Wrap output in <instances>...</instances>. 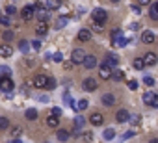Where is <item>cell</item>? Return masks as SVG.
<instances>
[{"mask_svg":"<svg viewBox=\"0 0 158 143\" xmlns=\"http://www.w3.org/2000/svg\"><path fill=\"white\" fill-rule=\"evenodd\" d=\"M91 21H93V22H99V24H106L108 13H106L102 8H95V10L91 11Z\"/></svg>","mask_w":158,"mask_h":143,"instance_id":"1","label":"cell"},{"mask_svg":"<svg viewBox=\"0 0 158 143\" xmlns=\"http://www.w3.org/2000/svg\"><path fill=\"white\" fill-rule=\"evenodd\" d=\"M13 88H15V84H13L11 76H2V78H0V91H4V93H11V91H13Z\"/></svg>","mask_w":158,"mask_h":143,"instance_id":"2","label":"cell"},{"mask_svg":"<svg viewBox=\"0 0 158 143\" xmlns=\"http://www.w3.org/2000/svg\"><path fill=\"white\" fill-rule=\"evenodd\" d=\"M47 82H48V76L37 75V76H34V80H32V86L37 88V89H45V88H47Z\"/></svg>","mask_w":158,"mask_h":143,"instance_id":"3","label":"cell"},{"mask_svg":"<svg viewBox=\"0 0 158 143\" xmlns=\"http://www.w3.org/2000/svg\"><path fill=\"white\" fill-rule=\"evenodd\" d=\"M84 58H86V52H84L82 48H74L73 54H71V61H73V63H82Z\"/></svg>","mask_w":158,"mask_h":143,"instance_id":"4","label":"cell"},{"mask_svg":"<svg viewBox=\"0 0 158 143\" xmlns=\"http://www.w3.org/2000/svg\"><path fill=\"white\" fill-rule=\"evenodd\" d=\"M21 15H23V19H24V21L34 19V15H35V8H34V4L24 6V8H23V11H21Z\"/></svg>","mask_w":158,"mask_h":143,"instance_id":"5","label":"cell"},{"mask_svg":"<svg viewBox=\"0 0 158 143\" xmlns=\"http://www.w3.org/2000/svg\"><path fill=\"white\" fill-rule=\"evenodd\" d=\"M97 86H99V84H97V80H95V78H91V76H89V78H84V82H82L84 91H95V89H97Z\"/></svg>","mask_w":158,"mask_h":143,"instance_id":"6","label":"cell"},{"mask_svg":"<svg viewBox=\"0 0 158 143\" xmlns=\"http://www.w3.org/2000/svg\"><path fill=\"white\" fill-rule=\"evenodd\" d=\"M35 34H37L39 37L47 35V34H48V22H47V21H39L37 26H35Z\"/></svg>","mask_w":158,"mask_h":143,"instance_id":"7","label":"cell"},{"mask_svg":"<svg viewBox=\"0 0 158 143\" xmlns=\"http://www.w3.org/2000/svg\"><path fill=\"white\" fill-rule=\"evenodd\" d=\"M99 76L101 78H112V67L110 65H106V63H102L101 67H99Z\"/></svg>","mask_w":158,"mask_h":143,"instance_id":"8","label":"cell"},{"mask_svg":"<svg viewBox=\"0 0 158 143\" xmlns=\"http://www.w3.org/2000/svg\"><path fill=\"white\" fill-rule=\"evenodd\" d=\"M156 41V35H154V32H151V30H145L143 34H141V43H145V45H151V43H154Z\"/></svg>","mask_w":158,"mask_h":143,"instance_id":"9","label":"cell"},{"mask_svg":"<svg viewBox=\"0 0 158 143\" xmlns=\"http://www.w3.org/2000/svg\"><path fill=\"white\" fill-rule=\"evenodd\" d=\"M104 63L110 65V67H115V65H119V56L114 54V52H108L106 58H104Z\"/></svg>","mask_w":158,"mask_h":143,"instance_id":"10","label":"cell"},{"mask_svg":"<svg viewBox=\"0 0 158 143\" xmlns=\"http://www.w3.org/2000/svg\"><path fill=\"white\" fill-rule=\"evenodd\" d=\"M89 123H91L93 126H101V125L104 123V117H102V113H99V112H93V113L89 115Z\"/></svg>","mask_w":158,"mask_h":143,"instance_id":"11","label":"cell"},{"mask_svg":"<svg viewBox=\"0 0 158 143\" xmlns=\"http://www.w3.org/2000/svg\"><path fill=\"white\" fill-rule=\"evenodd\" d=\"M91 34H93V32H91L89 28H82L80 32H78V35H76V37H78V41H80V43H86V41H89V39H91Z\"/></svg>","mask_w":158,"mask_h":143,"instance_id":"12","label":"cell"},{"mask_svg":"<svg viewBox=\"0 0 158 143\" xmlns=\"http://www.w3.org/2000/svg\"><path fill=\"white\" fill-rule=\"evenodd\" d=\"M82 65H84L86 69H95V67H97V58H95L93 54H89V56H86V58H84Z\"/></svg>","mask_w":158,"mask_h":143,"instance_id":"13","label":"cell"},{"mask_svg":"<svg viewBox=\"0 0 158 143\" xmlns=\"http://www.w3.org/2000/svg\"><path fill=\"white\" fill-rule=\"evenodd\" d=\"M143 61H145V65H156L158 63V58H156V54L154 52H147L145 56H143Z\"/></svg>","mask_w":158,"mask_h":143,"instance_id":"14","label":"cell"},{"mask_svg":"<svg viewBox=\"0 0 158 143\" xmlns=\"http://www.w3.org/2000/svg\"><path fill=\"white\" fill-rule=\"evenodd\" d=\"M13 56V48L10 45H0V58H11Z\"/></svg>","mask_w":158,"mask_h":143,"instance_id":"15","label":"cell"},{"mask_svg":"<svg viewBox=\"0 0 158 143\" xmlns=\"http://www.w3.org/2000/svg\"><path fill=\"white\" fill-rule=\"evenodd\" d=\"M128 117H130V113L127 112V110H119L117 113H115V121L121 125V123H127L128 121Z\"/></svg>","mask_w":158,"mask_h":143,"instance_id":"16","label":"cell"},{"mask_svg":"<svg viewBox=\"0 0 158 143\" xmlns=\"http://www.w3.org/2000/svg\"><path fill=\"white\" fill-rule=\"evenodd\" d=\"M45 6H47V10H48V11L60 10V8H61V0H47Z\"/></svg>","mask_w":158,"mask_h":143,"instance_id":"17","label":"cell"},{"mask_svg":"<svg viewBox=\"0 0 158 143\" xmlns=\"http://www.w3.org/2000/svg\"><path fill=\"white\" fill-rule=\"evenodd\" d=\"M101 100H102L104 106H114V104H115V97H114V93H104Z\"/></svg>","mask_w":158,"mask_h":143,"instance_id":"18","label":"cell"},{"mask_svg":"<svg viewBox=\"0 0 158 143\" xmlns=\"http://www.w3.org/2000/svg\"><path fill=\"white\" fill-rule=\"evenodd\" d=\"M56 137H58L61 143H65V141L71 137V134H69V130H65V128H60V130L56 132Z\"/></svg>","mask_w":158,"mask_h":143,"instance_id":"19","label":"cell"},{"mask_svg":"<svg viewBox=\"0 0 158 143\" xmlns=\"http://www.w3.org/2000/svg\"><path fill=\"white\" fill-rule=\"evenodd\" d=\"M84 125H86V119H84L82 115H78V117L74 119V136L78 134V130H80V128H82Z\"/></svg>","mask_w":158,"mask_h":143,"instance_id":"20","label":"cell"},{"mask_svg":"<svg viewBox=\"0 0 158 143\" xmlns=\"http://www.w3.org/2000/svg\"><path fill=\"white\" fill-rule=\"evenodd\" d=\"M58 125H60V117H56V115H52V113H50V115L47 117V126H50V128H56Z\"/></svg>","mask_w":158,"mask_h":143,"instance_id":"21","label":"cell"},{"mask_svg":"<svg viewBox=\"0 0 158 143\" xmlns=\"http://www.w3.org/2000/svg\"><path fill=\"white\" fill-rule=\"evenodd\" d=\"M132 67L136 69V71H143L147 65H145V61H143V58H136L134 61H132Z\"/></svg>","mask_w":158,"mask_h":143,"instance_id":"22","label":"cell"},{"mask_svg":"<svg viewBox=\"0 0 158 143\" xmlns=\"http://www.w3.org/2000/svg\"><path fill=\"white\" fill-rule=\"evenodd\" d=\"M149 17H151L152 21H158V2H156V4H151V8H149Z\"/></svg>","mask_w":158,"mask_h":143,"instance_id":"23","label":"cell"},{"mask_svg":"<svg viewBox=\"0 0 158 143\" xmlns=\"http://www.w3.org/2000/svg\"><path fill=\"white\" fill-rule=\"evenodd\" d=\"M37 17H39L41 21H47V19H48V10H47V6L37 8Z\"/></svg>","mask_w":158,"mask_h":143,"instance_id":"24","label":"cell"},{"mask_svg":"<svg viewBox=\"0 0 158 143\" xmlns=\"http://www.w3.org/2000/svg\"><path fill=\"white\" fill-rule=\"evenodd\" d=\"M102 137H104L106 141H112V139L115 137V130H114V128H106L104 134H102Z\"/></svg>","mask_w":158,"mask_h":143,"instance_id":"25","label":"cell"},{"mask_svg":"<svg viewBox=\"0 0 158 143\" xmlns=\"http://www.w3.org/2000/svg\"><path fill=\"white\" fill-rule=\"evenodd\" d=\"M112 80L114 82H123L125 80V73L123 71H115V73H112Z\"/></svg>","mask_w":158,"mask_h":143,"instance_id":"26","label":"cell"},{"mask_svg":"<svg viewBox=\"0 0 158 143\" xmlns=\"http://www.w3.org/2000/svg\"><path fill=\"white\" fill-rule=\"evenodd\" d=\"M88 106H89V102H88L86 99H82V100H78V102H76V112H84V110H86Z\"/></svg>","mask_w":158,"mask_h":143,"instance_id":"27","label":"cell"},{"mask_svg":"<svg viewBox=\"0 0 158 143\" xmlns=\"http://www.w3.org/2000/svg\"><path fill=\"white\" fill-rule=\"evenodd\" d=\"M121 37H123V32H121V30H114V32H112V43H114V45H117V41H119Z\"/></svg>","mask_w":158,"mask_h":143,"instance_id":"28","label":"cell"},{"mask_svg":"<svg viewBox=\"0 0 158 143\" xmlns=\"http://www.w3.org/2000/svg\"><path fill=\"white\" fill-rule=\"evenodd\" d=\"M154 95H156V93H152V91H147V93H143V102L151 106V102H152V99H154Z\"/></svg>","mask_w":158,"mask_h":143,"instance_id":"29","label":"cell"},{"mask_svg":"<svg viewBox=\"0 0 158 143\" xmlns=\"http://www.w3.org/2000/svg\"><path fill=\"white\" fill-rule=\"evenodd\" d=\"M24 115H26V119H28V121H35V119H37V112H35L34 108L26 110V113H24Z\"/></svg>","mask_w":158,"mask_h":143,"instance_id":"30","label":"cell"},{"mask_svg":"<svg viewBox=\"0 0 158 143\" xmlns=\"http://www.w3.org/2000/svg\"><path fill=\"white\" fill-rule=\"evenodd\" d=\"M2 76H11V69L6 65H0V78Z\"/></svg>","mask_w":158,"mask_h":143,"instance_id":"31","label":"cell"},{"mask_svg":"<svg viewBox=\"0 0 158 143\" xmlns=\"http://www.w3.org/2000/svg\"><path fill=\"white\" fill-rule=\"evenodd\" d=\"M6 128H10V119L8 117H0V132L6 130Z\"/></svg>","mask_w":158,"mask_h":143,"instance_id":"32","label":"cell"},{"mask_svg":"<svg viewBox=\"0 0 158 143\" xmlns=\"http://www.w3.org/2000/svg\"><path fill=\"white\" fill-rule=\"evenodd\" d=\"M67 21H69L67 17H60V19L56 21V28H58V30H60V28H65V26H67Z\"/></svg>","mask_w":158,"mask_h":143,"instance_id":"33","label":"cell"},{"mask_svg":"<svg viewBox=\"0 0 158 143\" xmlns=\"http://www.w3.org/2000/svg\"><path fill=\"white\" fill-rule=\"evenodd\" d=\"M19 48H21V52H28V48H30V41L23 39V41L19 43Z\"/></svg>","mask_w":158,"mask_h":143,"instance_id":"34","label":"cell"},{"mask_svg":"<svg viewBox=\"0 0 158 143\" xmlns=\"http://www.w3.org/2000/svg\"><path fill=\"white\" fill-rule=\"evenodd\" d=\"M91 32H102L104 30V24H99V22H91Z\"/></svg>","mask_w":158,"mask_h":143,"instance_id":"35","label":"cell"},{"mask_svg":"<svg viewBox=\"0 0 158 143\" xmlns=\"http://www.w3.org/2000/svg\"><path fill=\"white\" fill-rule=\"evenodd\" d=\"M0 24H2V26H10V24H11V17H10V15L0 17Z\"/></svg>","mask_w":158,"mask_h":143,"instance_id":"36","label":"cell"},{"mask_svg":"<svg viewBox=\"0 0 158 143\" xmlns=\"http://www.w3.org/2000/svg\"><path fill=\"white\" fill-rule=\"evenodd\" d=\"M143 84H145L147 88H152V86H154V78H152V76H143Z\"/></svg>","mask_w":158,"mask_h":143,"instance_id":"37","label":"cell"},{"mask_svg":"<svg viewBox=\"0 0 158 143\" xmlns=\"http://www.w3.org/2000/svg\"><path fill=\"white\" fill-rule=\"evenodd\" d=\"M6 13H8V15H10V17H11V15H15V13H17V8H15V6H11V4H10V6H6Z\"/></svg>","mask_w":158,"mask_h":143,"instance_id":"38","label":"cell"},{"mask_svg":"<svg viewBox=\"0 0 158 143\" xmlns=\"http://www.w3.org/2000/svg\"><path fill=\"white\" fill-rule=\"evenodd\" d=\"M2 37H4V41H8V43H10V41L13 39V32H10V30H6V32L2 34Z\"/></svg>","mask_w":158,"mask_h":143,"instance_id":"39","label":"cell"},{"mask_svg":"<svg viewBox=\"0 0 158 143\" xmlns=\"http://www.w3.org/2000/svg\"><path fill=\"white\" fill-rule=\"evenodd\" d=\"M54 88H56V80L52 76H48V82H47V88L45 89H54Z\"/></svg>","mask_w":158,"mask_h":143,"instance_id":"40","label":"cell"},{"mask_svg":"<svg viewBox=\"0 0 158 143\" xmlns=\"http://www.w3.org/2000/svg\"><path fill=\"white\" fill-rule=\"evenodd\" d=\"M52 59H54L56 63H61V61H63V54H61V52H56V54L52 56Z\"/></svg>","mask_w":158,"mask_h":143,"instance_id":"41","label":"cell"},{"mask_svg":"<svg viewBox=\"0 0 158 143\" xmlns=\"http://www.w3.org/2000/svg\"><path fill=\"white\" fill-rule=\"evenodd\" d=\"M128 121H130V125H138V123H139V115H138V113H134V115H130V117H128Z\"/></svg>","mask_w":158,"mask_h":143,"instance_id":"42","label":"cell"},{"mask_svg":"<svg viewBox=\"0 0 158 143\" xmlns=\"http://www.w3.org/2000/svg\"><path fill=\"white\" fill-rule=\"evenodd\" d=\"M21 134H23V128H21V126H15V128L11 130V136H13V137H19Z\"/></svg>","mask_w":158,"mask_h":143,"instance_id":"43","label":"cell"},{"mask_svg":"<svg viewBox=\"0 0 158 143\" xmlns=\"http://www.w3.org/2000/svg\"><path fill=\"white\" fill-rule=\"evenodd\" d=\"M134 134H136V132H134V130H128V132H125V134H123V136H121V139H123V141H127V139H130V137H132V136H134Z\"/></svg>","mask_w":158,"mask_h":143,"instance_id":"44","label":"cell"},{"mask_svg":"<svg viewBox=\"0 0 158 143\" xmlns=\"http://www.w3.org/2000/svg\"><path fill=\"white\" fill-rule=\"evenodd\" d=\"M128 89L136 91V89H138V82H136V80H128Z\"/></svg>","mask_w":158,"mask_h":143,"instance_id":"45","label":"cell"},{"mask_svg":"<svg viewBox=\"0 0 158 143\" xmlns=\"http://www.w3.org/2000/svg\"><path fill=\"white\" fill-rule=\"evenodd\" d=\"M50 113H52V115H56V117H60V115H61V108H60V106H56V108H52V110H50Z\"/></svg>","mask_w":158,"mask_h":143,"instance_id":"46","label":"cell"},{"mask_svg":"<svg viewBox=\"0 0 158 143\" xmlns=\"http://www.w3.org/2000/svg\"><path fill=\"white\" fill-rule=\"evenodd\" d=\"M130 10H132V11H134V13H136V15H138V13H139V11H141V8H139V4H136V6H134V4H132V6H130Z\"/></svg>","mask_w":158,"mask_h":143,"instance_id":"47","label":"cell"},{"mask_svg":"<svg viewBox=\"0 0 158 143\" xmlns=\"http://www.w3.org/2000/svg\"><path fill=\"white\" fill-rule=\"evenodd\" d=\"M37 100L39 102H48V95H37Z\"/></svg>","mask_w":158,"mask_h":143,"instance_id":"48","label":"cell"},{"mask_svg":"<svg viewBox=\"0 0 158 143\" xmlns=\"http://www.w3.org/2000/svg\"><path fill=\"white\" fill-rule=\"evenodd\" d=\"M91 139H93V134H91V132H86V134H84V141H88V143H89Z\"/></svg>","mask_w":158,"mask_h":143,"instance_id":"49","label":"cell"},{"mask_svg":"<svg viewBox=\"0 0 158 143\" xmlns=\"http://www.w3.org/2000/svg\"><path fill=\"white\" fill-rule=\"evenodd\" d=\"M151 108H158V95H154V99L151 102Z\"/></svg>","mask_w":158,"mask_h":143,"instance_id":"50","label":"cell"},{"mask_svg":"<svg viewBox=\"0 0 158 143\" xmlns=\"http://www.w3.org/2000/svg\"><path fill=\"white\" fill-rule=\"evenodd\" d=\"M136 2H138L139 6H149V4H151V0H136Z\"/></svg>","mask_w":158,"mask_h":143,"instance_id":"51","label":"cell"},{"mask_svg":"<svg viewBox=\"0 0 158 143\" xmlns=\"http://www.w3.org/2000/svg\"><path fill=\"white\" fill-rule=\"evenodd\" d=\"M127 43H128V39H125V37H121V39L117 41V45H119V47H125Z\"/></svg>","mask_w":158,"mask_h":143,"instance_id":"52","label":"cell"},{"mask_svg":"<svg viewBox=\"0 0 158 143\" xmlns=\"http://www.w3.org/2000/svg\"><path fill=\"white\" fill-rule=\"evenodd\" d=\"M32 47H34V48H41V43L35 39V41H32Z\"/></svg>","mask_w":158,"mask_h":143,"instance_id":"53","label":"cell"},{"mask_svg":"<svg viewBox=\"0 0 158 143\" xmlns=\"http://www.w3.org/2000/svg\"><path fill=\"white\" fill-rule=\"evenodd\" d=\"M130 28H132V30H138V28H139V24H138V22H132V24H130Z\"/></svg>","mask_w":158,"mask_h":143,"instance_id":"54","label":"cell"},{"mask_svg":"<svg viewBox=\"0 0 158 143\" xmlns=\"http://www.w3.org/2000/svg\"><path fill=\"white\" fill-rule=\"evenodd\" d=\"M11 143H23V141H21V139H19V137H15V139H13V141H11Z\"/></svg>","mask_w":158,"mask_h":143,"instance_id":"55","label":"cell"},{"mask_svg":"<svg viewBox=\"0 0 158 143\" xmlns=\"http://www.w3.org/2000/svg\"><path fill=\"white\" fill-rule=\"evenodd\" d=\"M149 143H158V137H152V139H151Z\"/></svg>","mask_w":158,"mask_h":143,"instance_id":"56","label":"cell"},{"mask_svg":"<svg viewBox=\"0 0 158 143\" xmlns=\"http://www.w3.org/2000/svg\"><path fill=\"white\" fill-rule=\"evenodd\" d=\"M112 2H119V0H112Z\"/></svg>","mask_w":158,"mask_h":143,"instance_id":"57","label":"cell"}]
</instances>
